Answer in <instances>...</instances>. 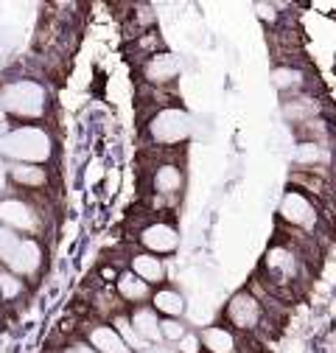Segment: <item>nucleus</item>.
I'll return each mask as SVG.
<instances>
[{"label": "nucleus", "instance_id": "obj_1", "mask_svg": "<svg viewBox=\"0 0 336 353\" xmlns=\"http://www.w3.org/2000/svg\"><path fill=\"white\" fill-rule=\"evenodd\" d=\"M0 263H6L12 275H31L39 270L42 252L34 239H20L12 230H0Z\"/></svg>", "mask_w": 336, "mask_h": 353}, {"label": "nucleus", "instance_id": "obj_2", "mask_svg": "<svg viewBox=\"0 0 336 353\" xmlns=\"http://www.w3.org/2000/svg\"><path fill=\"white\" fill-rule=\"evenodd\" d=\"M3 152L12 154L14 160L20 163H31L36 165L39 160L51 157V141L42 129L36 126H23V129H14L12 135L3 141Z\"/></svg>", "mask_w": 336, "mask_h": 353}, {"label": "nucleus", "instance_id": "obj_3", "mask_svg": "<svg viewBox=\"0 0 336 353\" xmlns=\"http://www.w3.org/2000/svg\"><path fill=\"white\" fill-rule=\"evenodd\" d=\"M0 107L23 118H36L45 110V90L34 81H14L0 93Z\"/></svg>", "mask_w": 336, "mask_h": 353}, {"label": "nucleus", "instance_id": "obj_4", "mask_svg": "<svg viewBox=\"0 0 336 353\" xmlns=\"http://www.w3.org/2000/svg\"><path fill=\"white\" fill-rule=\"evenodd\" d=\"M149 135H151V141L165 143V146L180 143V141H185L191 135V121H188V115L182 110H174V107L171 110H162V112H157L151 118Z\"/></svg>", "mask_w": 336, "mask_h": 353}, {"label": "nucleus", "instance_id": "obj_5", "mask_svg": "<svg viewBox=\"0 0 336 353\" xmlns=\"http://www.w3.org/2000/svg\"><path fill=\"white\" fill-rule=\"evenodd\" d=\"M224 317H227L230 325H235L241 331L258 328V323H261V300L252 297L249 292H238V294L230 297V303L224 308Z\"/></svg>", "mask_w": 336, "mask_h": 353}, {"label": "nucleus", "instance_id": "obj_6", "mask_svg": "<svg viewBox=\"0 0 336 353\" xmlns=\"http://www.w3.org/2000/svg\"><path fill=\"white\" fill-rule=\"evenodd\" d=\"M280 219L300 230H311L317 225V210L308 196H303L300 191H288L280 202Z\"/></svg>", "mask_w": 336, "mask_h": 353}, {"label": "nucleus", "instance_id": "obj_7", "mask_svg": "<svg viewBox=\"0 0 336 353\" xmlns=\"http://www.w3.org/2000/svg\"><path fill=\"white\" fill-rule=\"evenodd\" d=\"M266 272L272 275L275 283H291L294 278H300L303 272V261L297 252H291L286 247H275L266 252V261H264Z\"/></svg>", "mask_w": 336, "mask_h": 353}, {"label": "nucleus", "instance_id": "obj_8", "mask_svg": "<svg viewBox=\"0 0 336 353\" xmlns=\"http://www.w3.org/2000/svg\"><path fill=\"white\" fill-rule=\"evenodd\" d=\"M0 222H3L12 233L14 230H34L36 228V213L23 199H3L0 202Z\"/></svg>", "mask_w": 336, "mask_h": 353}, {"label": "nucleus", "instance_id": "obj_9", "mask_svg": "<svg viewBox=\"0 0 336 353\" xmlns=\"http://www.w3.org/2000/svg\"><path fill=\"white\" fill-rule=\"evenodd\" d=\"M140 241H143V247H146V250L165 255V252H174V250H177L180 236H177V230H174L171 225H165V222H154V225H149V228L140 233Z\"/></svg>", "mask_w": 336, "mask_h": 353}, {"label": "nucleus", "instance_id": "obj_10", "mask_svg": "<svg viewBox=\"0 0 336 353\" xmlns=\"http://www.w3.org/2000/svg\"><path fill=\"white\" fill-rule=\"evenodd\" d=\"M177 73H180V62L171 54H154L143 68V76L151 84H168L171 79H177Z\"/></svg>", "mask_w": 336, "mask_h": 353}, {"label": "nucleus", "instance_id": "obj_11", "mask_svg": "<svg viewBox=\"0 0 336 353\" xmlns=\"http://www.w3.org/2000/svg\"><path fill=\"white\" fill-rule=\"evenodd\" d=\"M182 188V171L171 163H162L154 171V191L160 196H177Z\"/></svg>", "mask_w": 336, "mask_h": 353}, {"label": "nucleus", "instance_id": "obj_12", "mask_svg": "<svg viewBox=\"0 0 336 353\" xmlns=\"http://www.w3.org/2000/svg\"><path fill=\"white\" fill-rule=\"evenodd\" d=\"M135 334L143 339V342H160L162 334H160V320H157V312L154 308H138V312L129 317Z\"/></svg>", "mask_w": 336, "mask_h": 353}, {"label": "nucleus", "instance_id": "obj_13", "mask_svg": "<svg viewBox=\"0 0 336 353\" xmlns=\"http://www.w3.org/2000/svg\"><path fill=\"white\" fill-rule=\"evenodd\" d=\"M202 347H207L210 353H235V336L233 331L222 328V325H210L199 334Z\"/></svg>", "mask_w": 336, "mask_h": 353}, {"label": "nucleus", "instance_id": "obj_14", "mask_svg": "<svg viewBox=\"0 0 336 353\" xmlns=\"http://www.w3.org/2000/svg\"><path fill=\"white\" fill-rule=\"evenodd\" d=\"M90 347L98 353H132L126 347V342L118 336V331L109 325H98L90 331Z\"/></svg>", "mask_w": 336, "mask_h": 353}, {"label": "nucleus", "instance_id": "obj_15", "mask_svg": "<svg viewBox=\"0 0 336 353\" xmlns=\"http://www.w3.org/2000/svg\"><path fill=\"white\" fill-rule=\"evenodd\" d=\"M132 275H138L143 283H160L165 278V267H162V261L149 255V252H140L132 258Z\"/></svg>", "mask_w": 336, "mask_h": 353}, {"label": "nucleus", "instance_id": "obj_16", "mask_svg": "<svg viewBox=\"0 0 336 353\" xmlns=\"http://www.w3.org/2000/svg\"><path fill=\"white\" fill-rule=\"evenodd\" d=\"M154 312L165 314V320H180L185 312V300L177 289H160L154 294Z\"/></svg>", "mask_w": 336, "mask_h": 353}, {"label": "nucleus", "instance_id": "obj_17", "mask_svg": "<svg viewBox=\"0 0 336 353\" xmlns=\"http://www.w3.org/2000/svg\"><path fill=\"white\" fill-rule=\"evenodd\" d=\"M12 174V180L20 183V185H31V188H42L48 183V174L45 168H39V165H31V163H14L9 168Z\"/></svg>", "mask_w": 336, "mask_h": 353}, {"label": "nucleus", "instance_id": "obj_18", "mask_svg": "<svg viewBox=\"0 0 336 353\" xmlns=\"http://www.w3.org/2000/svg\"><path fill=\"white\" fill-rule=\"evenodd\" d=\"M118 294L123 300H129V303H143L149 297V283H143L138 275L132 272H123L118 278Z\"/></svg>", "mask_w": 336, "mask_h": 353}, {"label": "nucleus", "instance_id": "obj_19", "mask_svg": "<svg viewBox=\"0 0 336 353\" xmlns=\"http://www.w3.org/2000/svg\"><path fill=\"white\" fill-rule=\"evenodd\" d=\"M115 331H118V336L126 342V347H129V350H140L146 342L135 334V328H132V323L129 320H126V317H115Z\"/></svg>", "mask_w": 336, "mask_h": 353}, {"label": "nucleus", "instance_id": "obj_20", "mask_svg": "<svg viewBox=\"0 0 336 353\" xmlns=\"http://www.w3.org/2000/svg\"><path fill=\"white\" fill-rule=\"evenodd\" d=\"M23 292V283L17 275H12L9 270L0 272V297H17Z\"/></svg>", "mask_w": 336, "mask_h": 353}, {"label": "nucleus", "instance_id": "obj_21", "mask_svg": "<svg viewBox=\"0 0 336 353\" xmlns=\"http://www.w3.org/2000/svg\"><path fill=\"white\" fill-rule=\"evenodd\" d=\"M300 81H303V73H297V70H288V68L275 70V84L280 87V90H288V87H297Z\"/></svg>", "mask_w": 336, "mask_h": 353}, {"label": "nucleus", "instance_id": "obj_22", "mask_svg": "<svg viewBox=\"0 0 336 353\" xmlns=\"http://www.w3.org/2000/svg\"><path fill=\"white\" fill-rule=\"evenodd\" d=\"M297 163H303V165H311V163H317V160H322L325 154H322V149L317 146V143H300L297 146Z\"/></svg>", "mask_w": 336, "mask_h": 353}, {"label": "nucleus", "instance_id": "obj_23", "mask_svg": "<svg viewBox=\"0 0 336 353\" xmlns=\"http://www.w3.org/2000/svg\"><path fill=\"white\" fill-rule=\"evenodd\" d=\"M160 334H162L165 339H171V342H180L188 331H185V325H182L180 320H162V323H160Z\"/></svg>", "mask_w": 336, "mask_h": 353}, {"label": "nucleus", "instance_id": "obj_24", "mask_svg": "<svg viewBox=\"0 0 336 353\" xmlns=\"http://www.w3.org/2000/svg\"><path fill=\"white\" fill-rule=\"evenodd\" d=\"M177 345H180V353H199V347H202V342H199L196 334H185Z\"/></svg>", "mask_w": 336, "mask_h": 353}, {"label": "nucleus", "instance_id": "obj_25", "mask_svg": "<svg viewBox=\"0 0 336 353\" xmlns=\"http://www.w3.org/2000/svg\"><path fill=\"white\" fill-rule=\"evenodd\" d=\"M65 353H98V350H93L90 345H81V342H78V345H70Z\"/></svg>", "mask_w": 336, "mask_h": 353}]
</instances>
